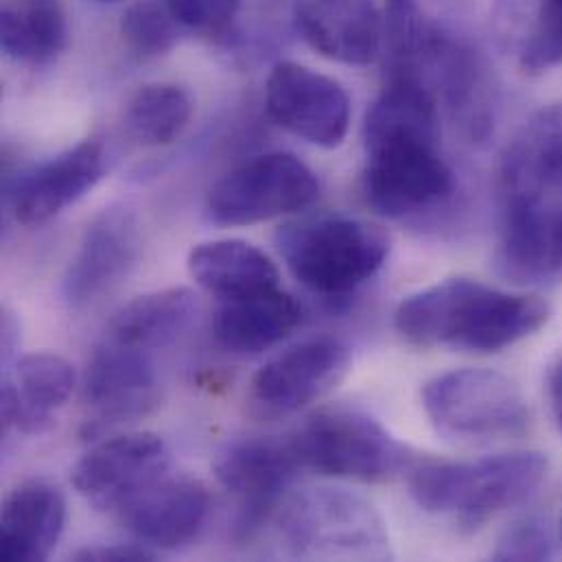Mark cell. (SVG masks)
Masks as SVG:
<instances>
[{
  "label": "cell",
  "instance_id": "cell-1",
  "mask_svg": "<svg viewBox=\"0 0 562 562\" xmlns=\"http://www.w3.org/2000/svg\"><path fill=\"white\" fill-rule=\"evenodd\" d=\"M363 198L383 217L429 211L456 193V176L440 151V112L418 92L385 90L363 123Z\"/></svg>",
  "mask_w": 562,
  "mask_h": 562
},
{
  "label": "cell",
  "instance_id": "cell-2",
  "mask_svg": "<svg viewBox=\"0 0 562 562\" xmlns=\"http://www.w3.org/2000/svg\"><path fill=\"white\" fill-rule=\"evenodd\" d=\"M550 304L471 279H447L405 297L394 315L398 335L418 348L499 352L541 330Z\"/></svg>",
  "mask_w": 562,
  "mask_h": 562
},
{
  "label": "cell",
  "instance_id": "cell-3",
  "mask_svg": "<svg viewBox=\"0 0 562 562\" xmlns=\"http://www.w3.org/2000/svg\"><path fill=\"white\" fill-rule=\"evenodd\" d=\"M546 475L543 453L517 451L477 462L414 460L407 486L425 513L451 517L460 530L477 532L499 513L530 499Z\"/></svg>",
  "mask_w": 562,
  "mask_h": 562
},
{
  "label": "cell",
  "instance_id": "cell-4",
  "mask_svg": "<svg viewBox=\"0 0 562 562\" xmlns=\"http://www.w3.org/2000/svg\"><path fill=\"white\" fill-rule=\"evenodd\" d=\"M282 552L302 561H387L390 535L363 497L333 486L289 493L277 513Z\"/></svg>",
  "mask_w": 562,
  "mask_h": 562
},
{
  "label": "cell",
  "instance_id": "cell-5",
  "mask_svg": "<svg viewBox=\"0 0 562 562\" xmlns=\"http://www.w3.org/2000/svg\"><path fill=\"white\" fill-rule=\"evenodd\" d=\"M390 248L383 228L346 215L297 220L279 233V250L291 277L326 297L355 293L372 281Z\"/></svg>",
  "mask_w": 562,
  "mask_h": 562
},
{
  "label": "cell",
  "instance_id": "cell-6",
  "mask_svg": "<svg viewBox=\"0 0 562 562\" xmlns=\"http://www.w3.org/2000/svg\"><path fill=\"white\" fill-rule=\"evenodd\" d=\"M302 471L352 482H387L416 460L372 414L350 405L313 412L286 436Z\"/></svg>",
  "mask_w": 562,
  "mask_h": 562
},
{
  "label": "cell",
  "instance_id": "cell-7",
  "mask_svg": "<svg viewBox=\"0 0 562 562\" xmlns=\"http://www.w3.org/2000/svg\"><path fill=\"white\" fill-rule=\"evenodd\" d=\"M423 407L436 431L456 442L513 440L530 427L521 387L488 368H460L434 376L423 387Z\"/></svg>",
  "mask_w": 562,
  "mask_h": 562
},
{
  "label": "cell",
  "instance_id": "cell-8",
  "mask_svg": "<svg viewBox=\"0 0 562 562\" xmlns=\"http://www.w3.org/2000/svg\"><path fill=\"white\" fill-rule=\"evenodd\" d=\"M315 173L293 154L255 156L226 173L209 195V215L220 226H255L313 206Z\"/></svg>",
  "mask_w": 562,
  "mask_h": 562
},
{
  "label": "cell",
  "instance_id": "cell-9",
  "mask_svg": "<svg viewBox=\"0 0 562 562\" xmlns=\"http://www.w3.org/2000/svg\"><path fill=\"white\" fill-rule=\"evenodd\" d=\"M352 363L337 337H313L270 359L250 381L248 414L257 420L289 418L335 390Z\"/></svg>",
  "mask_w": 562,
  "mask_h": 562
},
{
  "label": "cell",
  "instance_id": "cell-10",
  "mask_svg": "<svg viewBox=\"0 0 562 562\" xmlns=\"http://www.w3.org/2000/svg\"><path fill=\"white\" fill-rule=\"evenodd\" d=\"M83 403L88 409L86 438H99L149 416L160 403V381L151 352L105 337L88 361Z\"/></svg>",
  "mask_w": 562,
  "mask_h": 562
},
{
  "label": "cell",
  "instance_id": "cell-11",
  "mask_svg": "<svg viewBox=\"0 0 562 562\" xmlns=\"http://www.w3.org/2000/svg\"><path fill=\"white\" fill-rule=\"evenodd\" d=\"M213 471L237 504V535L252 537L277 517L302 467L289 438H241L217 453Z\"/></svg>",
  "mask_w": 562,
  "mask_h": 562
},
{
  "label": "cell",
  "instance_id": "cell-12",
  "mask_svg": "<svg viewBox=\"0 0 562 562\" xmlns=\"http://www.w3.org/2000/svg\"><path fill=\"white\" fill-rule=\"evenodd\" d=\"M499 211H562V101L537 110L506 145Z\"/></svg>",
  "mask_w": 562,
  "mask_h": 562
},
{
  "label": "cell",
  "instance_id": "cell-13",
  "mask_svg": "<svg viewBox=\"0 0 562 562\" xmlns=\"http://www.w3.org/2000/svg\"><path fill=\"white\" fill-rule=\"evenodd\" d=\"M167 442L149 431L121 434L97 442L72 469L75 491L97 510L121 513L169 473Z\"/></svg>",
  "mask_w": 562,
  "mask_h": 562
},
{
  "label": "cell",
  "instance_id": "cell-14",
  "mask_svg": "<svg viewBox=\"0 0 562 562\" xmlns=\"http://www.w3.org/2000/svg\"><path fill=\"white\" fill-rule=\"evenodd\" d=\"M270 119L324 149L339 147L350 127V97L339 81L297 61H279L266 83Z\"/></svg>",
  "mask_w": 562,
  "mask_h": 562
},
{
  "label": "cell",
  "instance_id": "cell-15",
  "mask_svg": "<svg viewBox=\"0 0 562 562\" xmlns=\"http://www.w3.org/2000/svg\"><path fill=\"white\" fill-rule=\"evenodd\" d=\"M140 248L143 239L136 215L123 206L105 209L86 228L64 274V302L77 311L99 302L134 272Z\"/></svg>",
  "mask_w": 562,
  "mask_h": 562
},
{
  "label": "cell",
  "instance_id": "cell-16",
  "mask_svg": "<svg viewBox=\"0 0 562 562\" xmlns=\"http://www.w3.org/2000/svg\"><path fill=\"white\" fill-rule=\"evenodd\" d=\"M121 524L149 550L176 552L200 539L211 517L209 488L191 477L165 475L121 513Z\"/></svg>",
  "mask_w": 562,
  "mask_h": 562
},
{
  "label": "cell",
  "instance_id": "cell-17",
  "mask_svg": "<svg viewBox=\"0 0 562 562\" xmlns=\"http://www.w3.org/2000/svg\"><path fill=\"white\" fill-rule=\"evenodd\" d=\"M293 22L315 53L346 66L374 61L383 46L376 0H293Z\"/></svg>",
  "mask_w": 562,
  "mask_h": 562
},
{
  "label": "cell",
  "instance_id": "cell-18",
  "mask_svg": "<svg viewBox=\"0 0 562 562\" xmlns=\"http://www.w3.org/2000/svg\"><path fill=\"white\" fill-rule=\"evenodd\" d=\"M105 173L97 140H83L29 171L13 191V215L22 226H40L81 200Z\"/></svg>",
  "mask_w": 562,
  "mask_h": 562
},
{
  "label": "cell",
  "instance_id": "cell-19",
  "mask_svg": "<svg viewBox=\"0 0 562 562\" xmlns=\"http://www.w3.org/2000/svg\"><path fill=\"white\" fill-rule=\"evenodd\" d=\"M77 385L72 366L53 352L18 357L2 385V423L24 436L44 434L55 425Z\"/></svg>",
  "mask_w": 562,
  "mask_h": 562
},
{
  "label": "cell",
  "instance_id": "cell-20",
  "mask_svg": "<svg viewBox=\"0 0 562 562\" xmlns=\"http://www.w3.org/2000/svg\"><path fill=\"white\" fill-rule=\"evenodd\" d=\"M66 528V499L44 480L15 486L2 506L0 559L7 562L46 561Z\"/></svg>",
  "mask_w": 562,
  "mask_h": 562
},
{
  "label": "cell",
  "instance_id": "cell-21",
  "mask_svg": "<svg viewBox=\"0 0 562 562\" xmlns=\"http://www.w3.org/2000/svg\"><path fill=\"white\" fill-rule=\"evenodd\" d=\"M497 272L515 284L562 279V211H502Z\"/></svg>",
  "mask_w": 562,
  "mask_h": 562
},
{
  "label": "cell",
  "instance_id": "cell-22",
  "mask_svg": "<svg viewBox=\"0 0 562 562\" xmlns=\"http://www.w3.org/2000/svg\"><path fill=\"white\" fill-rule=\"evenodd\" d=\"M493 33L524 75L562 66V0H495Z\"/></svg>",
  "mask_w": 562,
  "mask_h": 562
},
{
  "label": "cell",
  "instance_id": "cell-23",
  "mask_svg": "<svg viewBox=\"0 0 562 562\" xmlns=\"http://www.w3.org/2000/svg\"><path fill=\"white\" fill-rule=\"evenodd\" d=\"M302 322L300 302L281 286L220 302L213 333L222 348L257 355L286 339Z\"/></svg>",
  "mask_w": 562,
  "mask_h": 562
},
{
  "label": "cell",
  "instance_id": "cell-24",
  "mask_svg": "<svg viewBox=\"0 0 562 562\" xmlns=\"http://www.w3.org/2000/svg\"><path fill=\"white\" fill-rule=\"evenodd\" d=\"M189 274L220 302L281 286L274 261L241 239L200 244L189 255Z\"/></svg>",
  "mask_w": 562,
  "mask_h": 562
},
{
  "label": "cell",
  "instance_id": "cell-25",
  "mask_svg": "<svg viewBox=\"0 0 562 562\" xmlns=\"http://www.w3.org/2000/svg\"><path fill=\"white\" fill-rule=\"evenodd\" d=\"M198 313V295L187 286L151 291L116 311L108 337L151 352L178 341L193 326Z\"/></svg>",
  "mask_w": 562,
  "mask_h": 562
},
{
  "label": "cell",
  "instance_id": "cell-26",
  "mask_svg": "<svg viewBox=\"0 0 562 562\" xmlns=\"http://www.w3.org/2000/svg\"><path fill=\"white\" fill-rule=\"evenodd\" d=\"M68 40L61 0H18L4 4L0 18V44L7 57L22 64L55 59Z\"/></svg>",
  "mask_w": 562,
  "mask_h": 562
},
{
  "label": "cell",
  "instance_id": "cell-27",
  "mask_svg": "<svg viewBox=\"0 0 562 562\" xmlns=\"http://www.w3.org/2000/svg\"><path fill=\"white\" fill-rule=\"evenodd\" d=\"M193 97L178 83L143 86L130 101L125 127L143 147H165L182 136L193 116Z\"/></svg>",
  "mask_w": 562,
  "mask_h": 562
},
{
  "label": "cell",
  "instance_id": "cell-28",
  "mask_svg": "<svg viewBox=\"0 0 562 562\" xmlns=\"http://www.w3.org/2000/svg\"><path fill=\"white\" fill-rule=\"evenodd\" d=\"M381 13L387 70L409 68L431 42L438 24L427 18L418 0H383Z\"/></svg>",
  "mask_w": 562,
  "mask_h": 562
},
{
  "label": "cell",
  "instance_id": "cell-29",
  "mask_svg": "<svg viewBox=\"0 0 562 562\" xmlns=\"http://www.w3.org/2000/svg\"><path fill=\"white\" fill-rule=\"evenodd\" d=\"M121 35L134 53L154 57L176 46L180 24L167 0H134L123 13Z\"/></svg>",
  "mask_w": 562,
  "mask_h": 562
},
{
  "label": "cell",
  "instance_id": "cell-30",
  "mask_svg": "<svg viewBox=\"0 0 562 562\" xmlns=\"http://www.w3.org/2000/svg\"><path fill=\"white\" fill-rule=\"evenodd\" d=\"M554 557V539L548 521L526 517L513 524L497 541L495 561H550Z\"/></svg>",
  "mask_w": 562,
  "mask_h": 562
},
{
  "label": "cell",
  "instance_id": "cell-31",
  "mask_svg": "<svg viewBox=\"0 0 562 562\" xmlns=\"http://www.w3.org/2000/svg\"><path fill=\"white\" fill-rule=\"evenodd\" d=\"M241 2L244 0H167L180 26L204 35L224 33L237 18Z\"/></svg>",
  "mask_w": 562,
  "mask_h": 562
},
{
  "label": "cell",
  "instance_id": "cell-32",
  "mask_svg": "<svg viewBox=\"0 0 562 562\" xmlns=\"http://www.w3.org/2000/svg\"><path fill=\"white\" fill-rule=\"evenodd\" d=\"M156 552L145 548L143 543H125V546H97L83 548L75 554V561L81 562H138L154 561Z\"/></svg>",
  "mask_w": 562,
  "mask_h": 562
},
{
  "label": "cell",
  "instance_id": "cell-33",
  "mask_svg": "<svg viewBox=\"0 0 562 562\" xmlns=\"http://www.w3.org/2000/svg\"><path fill=\"white\" fill-rule=\"evenodd\" d=\"M548 398L557 427L562 431V359L552 366L548 376Z\"/></svg>",
  "mask_w": 562,
  "mask_h": 562
},
{
  "label": "cell",
  "instance_id": "cell-34",
  "mask_svg": "<svg viewBox=\"0 0 562 562\" xmlns=\"http://www.w3.org/2000/svg\"><path fill=\"white\" fill-rule=\"evenodd\" d=\"M103 2H116V0H103Z\"/></svg>",
  "mask_w": 562,
  "mask_h": 562
},
{
  "label": "cell",
  "instance_id": "cell-35",
  "mask_svg": "<svg viewBox=\"0 0 562 562\" xmlns=\"http://www.w3.org/2000/svg\"><path fill=\"white\" fill-rule=\"evenodd\" d=\"M561 539H562V521H561Z\"/></svg>",
  "mask_w": 562,
  "mask_h": 562
}]
</instances>
